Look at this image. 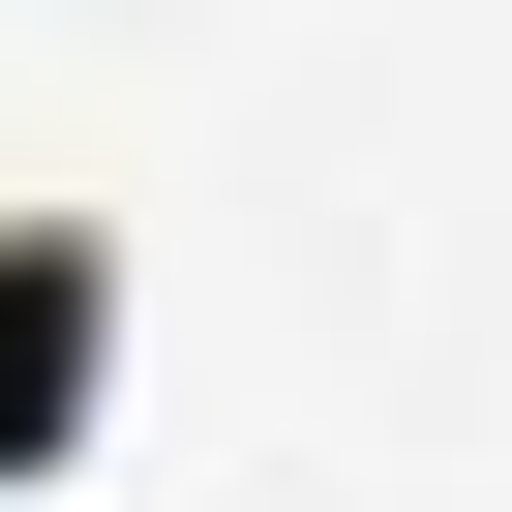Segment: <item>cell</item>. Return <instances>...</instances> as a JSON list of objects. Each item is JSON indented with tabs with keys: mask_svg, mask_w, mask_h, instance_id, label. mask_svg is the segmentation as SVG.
<instances>
[{
	"mask_svg": "<svg viewBox=\"0 0 512 512\" xmlns=\"http://www.w3.org/2000/svg\"><path fill=\"white\" fill-rule=\"evenodd\" d=\"M121 392V241L91 211H0V482H61Z\"/></svg>",
	"mask_w": 512,
	"mask_h": 512,
	"instance_id": "obj_1",
	"label": "cell"
}]
</instances>
